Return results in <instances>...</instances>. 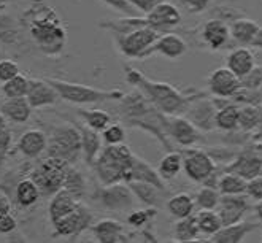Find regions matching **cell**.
<instances>
[{
	"label": "cell",
	"mask_w": 262,
	"mask_h": 243,
	"mask_svg": "<svg viewBox=\"0 0 262 243\" xmlns=\"http://www.w3.org/2000/svg\"><path fill=\"white\" fill-rule=\"evenodd\" d=\"M229 27H230V37L240 47H251L253 40L256 38L260 29V26L250 18H238Z\"/></svg>",
	"instance_id": "cell-31"
},
{
	"label": "cell",
	"mask_w": 262,
	"mask_h": 243,
	"mask_svg": "<svg viewBox=\"0 0 262 243\" xmlns=\"http://www.w3.org/2000/svg\"><path fill=\"white\" fill-rule=\"evenodd\" d=\"M183 170L191 181L204 185L218 170V167L208 151L189 148L186 153H183Z\"/></svg>",
	"instance_id": "cell-10"
},
{
	"label": "cell",
	"mask_w": 262,
	"mask_h": 243,
	"mask_svg": "<svg viewBox=\"0 0 262 243\" xmlns=\"http://www.w3.org/2000/svg\"><path fill=\"white\" fill-rule=\"evenodd\" d=\"M21 26L29 30L38 50L46 56H57L64 51L67 30L62 19L45 0H34L24 11Z\"/></svg>",
	"instance_id": "cell-1"
},
{
	"label": "cell",
	"mask_w": 262,
	"mask_h": 243,
	"mask_svg": "<svg viewBox=\"0 0 262 243\" xmlns=\"http://www.w3.org/2000/svg\"><path fill=\"white\" fill-rule=\"evenodd\" d=\"M11 204L4 194H0V213H10Z\"/></svg>",
	"instance_id": "cell-55"
},
{
	"label": "cell",
	"mask_w": 262,
	"mask_h": 243,
	"mask_svg": "<svg viewBox=\"0 0 262 243\" xmlns=\"http://www.w3.org/2000/svg\"><path fill=\"white\" fill-rule=\"evenodd\" d=\"M76 127L80 129V134H81V143H83V159L86 162V165L92 167V164L96 162L97 156L100 154L102 151V135L99 130L92 129L86 124H78L75 123Z\"/></svg>",
	"instance_id": "cell-26"
},
{
	"label": "cell",
	"mask_w": 262,
	"mask_h": 243,
	"mask_svg": "<svg viewBox=\"0 0 262 243\" xmlns=\"http://www.w3.org/2000/svg\"><path fill=\"white\" fill-rule=\"evenodd\" d=\"M76 115H78L83 119V123L86 126L96 129L99 132H102L106 126L112 123L110 113H106L105 110H99V108H94V110L78 108V110H76Z\"/></svg>",
	"instance_id": "cell-40"
},
{
	"label": "cell",
	"mask_w": 262,
	"mask_h": 243,
	"mask_svg": "<svg viewBox=\"0 0 262 243\" xmlns=\"http://www.w3.org/2000/svg\"><path fill=\"white\" fill-rule=\"evenodd\" d=\"M92 224H94V215H92V211L84 204L80 202V205L72 213L53 223V237H67L73 240L80 237L84 231H89Z\"/></svg>",
	"instance_id": "cell-11"
},
{
	"label": "cell",
	"mask_w": 262,
	"mask_h": 243,
	"mask_svg": "<svg viewBox=\"0 0 262 243\" xmlns=\"http://www.w3.org/2000/svg\"><path fill=\"white\" fill-rule=\"evenodd\" d=\"M246 186H248V181L245 178H242L234 172L223 170L216 188L220 189L221 195H230V194H246Z\"/></svg>",
	"instance_id": "cell-36"
},
{
	"label": "cell",
	"mask_w": 262,
	"mask_h": 243,
	"mask_svg": "<svg viewBox=\"0 0 262 243\" xmlns=\"http://www.w3.org/2000/svg\"><path fill=\"white\" fill-rule=\"evenodd\" d=\"M119 105V115L124 119V123L130 127L142 129L151 135H154L161 142V145L167 151H173L168 139L165 126H167V115L162 113L140 93L138 89H134L132 93L124 94Z\"/></svg>",
	"instance_id": "cell-3"
},
{
	"label": "cell",
	"mask_w": 262,
	"mask_h": 243,
	"mask_svg": "<svg viewBox=\"0 0 262 243\" xmlns=\"http://www.w3.org/2000/svg\"><path fill=\"white\" fill-rule=\"evenodd\" d=\"M129 181H145V183H151L161 189H167L165 180L161 176V173L156 169H152L146 161L138 158L137 154L134 156V161H132Z\"/></svg>",
	"instance_id": "cell-28"
},
{
	"label": "cell",
	"mask_w": 262,
	"mask_h": 243,
	"mask_svg": "<svg viewBox=\"0 0 262 243\" xmlns=\"http://www.w3.org/2000/svg\"><path fill=\"white\" fill-rule=\"evenodd\" d=\"M46 148H48V137L38 129L26 130L18 140V151H21V154L29 159L38 158L41 153H45Z\"/></svg>",
	"instance_id": "cell-24"
},
{
	"label": "cell",
	"mask_w": 262,
	"mask_h": 243,
	"mask_svg": "<svg viewBox=\"0 0 262 243\" xmlns=\"http://www.w3.org/2000/svg\"><path fill=\"white\" fill-rule=\"evenodd\" d=\"M216 112H218L216 103H214V100L207 99V94H205V96L194 99L189 103V107L184 115H186L188 119L192 121L194 126L200 132H210L216 127V123H214Z\"/></svg>",
	"instance_id": "cell-13"
},
{
	"label": "cell",
	"mask_w": 262,
	"mask_h": 243,
	"mask_svg": "<svg viewBox=\"0 0 262 243\" xmlns=\"http://www.w3.org/2000/svg\"><path fill=\"white\" fill-rule=\"evenodd\" d=\"M240 89H248V91H256L262 89V67H254L248 75L240 78Z\"/></svg>",
	"instance_id": "cell-47"
},
{
	"label": "cell",
	"mask_w": 262,
	"mask_h": 243,
	"mask_svg": "<svg viewBox=\"0 0 262 243\" xmlns=\"http://www.w3.org/2000/svg\"><path fill=\"white\" fill-rule=\"evenodd\" d=\"M195 199L188 194V192H178L173 194L167 199L165 202V208L168 213L172 215V218L175 219H181V218H188L191 215H194L195 210Z\"/></svg>",
	"instance_id": "cell-33"
},
{
	"label": "cell",
	"mask_w": 262,
	"mask_h": 243,
	"mask_svg": "<svg viewBox=\"0 0 262 243\" xmlns=\"http://www.w3.org/2000/svg\"><path fill=\"white\" fill-rule=\"evenodd\" d=\"M41 197V192L37 186V183L32 178H24L14 188V201L16 204L23 208L32 207L38 202V199Z\"/></svg>",
	"instance_id": "cell-34"
},
{
	"label": "cell",
	"mask_w": 262,
	"mask_h": 243,
	"mask_svg": "<svg viewBox=\"0 0 262 243\" xmlns=\"http://www.w3.org/2000/svg\"><path fill=\"white\" fill-rule=\"evenodd\" d=\"M251 48L262 50V26H260V29H259V32H257L256 38H254V40H253V43H251Z\"/></svg>",
	"instance_id": "cell-56"
},
{
	"label": "cell",
	"mask_w": 262,
	"mask_h": 243,
	"mask_svg": "<svg viewBox=\"0 0 262 243\" xmlns=\"http://www.w3.org/2000/svg\"><path fill=\"white\" fill-rule=\"evenodd\" d=\"M16 219L10 213H0V234H10L16 229Z\"/></svg>",
	"instance_id": "cell-54"
},
{
	"label": "cell",
	"mask_w": 262,
	"mask_h": 243,
	"mask_svg": "<svg viewBox=\"0 0 262 243\" xmlns=\"http://www.w3.org/2000/svg\"><path fill=\"white\" fill-rule=\"evenodd\" d=\"M159 35L158 30L146 26L126 35H115V41L122 56L129 59H145L149 56L152 45L156 43Z\"/></svg>",
	"instance_id": "cell-9"
},
{
	"label": "cell",
	"mask_w": 262,
	"mask_h": 243,
	"mask_svg": "<svg viewBox=\"0 0 262 243\" xmlns=\"http://www.w3.org/2000/svg\"><path fill=\"white\" fill-rule=\"evenodd\" d=\"M158 215V208L154 207H145L140 210H130L127 215V224L134 229H143L151 224V221L156 218Z\"/></svg>",
	"instance_id": "cell-44"
},
{
	"label": "cell",
	"mask_w": 262,
	"mask_h": 243,
	"mask_svg": "<svg viewBox=\"0 0 262 243\" xmlns=\"http://www.w3.org/2000/svg\"><path fill=\"white\" fill-rule=\"evenodd\" d=\"M13 2V0H0V13L2 11H7V8H8V5Z\"/></svg>",
	"instance_id": "cell-58"
},
{
	"label": "cell",
	"mask_w": 262,
	"mask_h": 243,
	"mask_svg": "<svg viewBox=\"0 0 262 243\" xmlns=\"http://www.w3.org/2000/svg\"><path fill=\"white\" fill-rule=\"evenodd\" d=\"M92 235L100 243H121V241H132V235L124 232V226L113 218H103L91 226Z\"/></svg>",
	"instance_id": "cell-18"
},
{
	"label": "cell",
	"mask_w": 262,
	"mask_h": 243,
	"mask_svg": "<svg viewBox=\"0 0 262 243\" xmlns=\"http://www.w3.org/2000/svg\"><path fill=\"white\" fill-rule=\"evenodd\" d=\"M195 205L200 210H216L221 202V192L218 188L204 185L202 189H199L195 194Z\"/></svg>",
	"instance_id": "cell-43"
},
{
	"label": "cell",
	"mask_w": 262,
	"mask_h": 243,
	"mask_svg": "<svg viewBox=\"0 0 262 243\" xmlns=\"http://www.w3.org/2000/svg\"><path fill=\"white\" fill-rule=\"evenodd\" d=\"M253 211H254V215H256L257 221L262 224V201H257L256 205H253Z\"/></svg>",
	"instance_id": "cell-57"
},
{
	"label": "cell",
	"mask_w": 262,
	"mask_h": 243,
	"mask_svg": "<svg viewBox=\"0 0 262 243\" xmlns=\"http://www.w3.org/2000/svg\"><path fill=\"white\" fill-rule=\"evenodd\" d=\"M19 75V65L11 59H2L0 60V81L5 83L11 78Z\"/></svg>",
	"instance_id": "cell-49"
},
{
	"label": "cell",
	"mask_w": 262,
	"mask_h": 243,
	"mask_svg": "<svg viewBox=\"0 0 262 243\" xmlns=\"http://www.w3.org/2000/svg\"><path fill=\"white\" fill-rule=\"evenodd\" d=\"M129 186L137 202H140L145 207L159 208L161 204L167 202L168 199V189H161L151 183H145V181H129Z\"/></svg>",
	"instance_id": "cell-21"
},
{
	"label": "cell",
	"mask_w": 262,
	"mask_h": 243,
	"mask_svg": "<svg viewBox=\"0 0 262 243\" xmlns=\"http://www.w3.org/2000/svg\"><path fill=\"white\" fill-rule=\"evenodd\" d=\"M186 51H188V45L180 35L165 32V34H161L156 43L152 45L149 56L159 53L167 59H178L183 54H186Z\"/></svg>",
	"instance_id": "cell-23"
},
{
	"label": "cell",
	"mask_w": 262,
	"mask_h": 243,
	"mask_svg": "<svg viewBox=\"0 0 262 243\" xmlns=\"http://www.w3.org/2000/svg\"><path fill=\"white\" fill-rule=\"evenodd\" d=\"M0 110L5 115V118L11 123L23 124L27 123L30 115H32V107L27 100V97H13L7 99L2 105H0Z\"/></svg>",
	"instance_id": "cell-30"
},
{
	"label": "cell",
	"mask_w": 262,
	"mask_h": 243,
	"mask_svg": "<svg viewBox=\"0 0 262 243\" xmlns=\"http://www.w3.org/2000/svg\"><path fill=\"white\" fill-rule=\"evenodd\" d=\"M70 165L72 164H69L64 159L48 156L46 159L40 161V164L30 172L29 176L37 183L43 197H50L62 189Z\"/></svg>",
	"instance_id": "cell-7"
},
{
	"label": "cell",
	"mask_w": 262,
	"mask_h": 243,
	"mask_svg": "<svg viewBox=\"0 0 262 243\" xmlns=\"http://www.w3.org/2000/svg\"><path fill=\"white\" fill-rule=\"evenodd\" d=\"M199 237H200V231L197 226L195 215L177 219V223L173 226V238L177 241H194Z\"/></svg>",
	"instance_id": "cell-38"
},
{
	"label": "cell",
	"mask_w": 262,
	"mask_h": 243,
	"mask_svg": "<svg viewBox=\"0 0 262 243\" xmlns=\"http://www.w3.org/2000/svg\"><path fill=\"white\" fill-rule=\"evenodd\" d=\"M148 26L158 30L159 34L170 32L172 29L181 24V11L170 2H161L158 7H154L148 14H145Z\"/></svg>",
	"instance_id": "cell-16"
},
{
	"label": "cell",
	"mask_w": 262,
	"mask_h": 243,
	"mask_svg": "<svg viewBox=\"0 0 262 243\" xmlns=\"http://www.w3.org/2000/svg\"><path fill=\"white\" fill-rule=\"evenodd\" d=\"M200 35H202L204 43L213 51L223 50L224 47H227L229 41L232 40V37H230V27L227 26L226 21L220 18H213L207 21L202 27Z\"/></svg>",
	"instance_id": "cell-19"
},
{
	"label": "cell",
	"mask_w": 262,
	"mask_h": 243,
	"mask_svg": "<svg viewBox=\"0 0 262 243\" xmlns=\"http://www.w3.org/2000/svg\"><path fill=\"white\" fill-rule=\"evenodd\" d=\"M29 91V78L23 77V75H16L14 78L8 80L2 86V93L7 99L13 97H26Z\"/></svg>",
	"instance_id": "cell-45"
},
{
	"label": "cell",
	"mask_w": 262,
	"mask_h": 243,
	"mask_svg": "<svg viewBox=\"0 0 262 243\" xmlns=\"http://www.w3.org/2000/svg\"><path fill=\"white\" fill-rule=\"evenodd\" d=\"M240 87V78L229 67L213 70L208 77L210 94L218 99H234Z\"/></svg>",
	"instance_id": "cell-15"
},
{
	"label": "cell",
	"mask_w": 262,
	"mask_h": 243,
	"mask_svg": "<svg viewBox=\"0 0 262 243\" xmlns=\"http://www.w3.org/2000/svg\"><path fill=\"white\" fill-rule=\"evenodd\" d=\"M246 194L251 197V201H262V175L248 181L246 186Z\"/></svg>",
	"instance_id": "cell-52"
},
{
	"label": "cell",
	"mask_w": 262,
	"mask_h": 243,
	"mask_svg": "<svg viewBox=\"0 0 262 243\" xmlns=\"http://www.w3.org/2000/svg\"><path fill=\"white\" fill-rule=\"evenodd\" d=\"M81 201H78L73 194H70L67 189H60L57 191L53 199L50 202V207H48V213H50V219H51V224L56 223L57 219L64 218L66 215L72 213L73 210H76V207L80 205Z\"/></svg>",
	"instance_id": "cell-27"
},
{
	"label": "cell",
	"mask_w": 262,
	"mask_h": 243,
	"mask_svg": "<svg viewBox=\"0 0 262 243\" xmlns=\"http://www.w3.org/2000/svg\"><path fill=\"white\" fill-rule=\"evenodd\" d=\"M195 218H197V226H199L200 234L205 237L214 235L223 227V221L216 210H200L195 215Z\"/></svg>",
	"instance_id": "cell-39"
},
{
	"label": "cell",
	"mask_w": 262,
	"mask_h": 243,
	"mask_svg": "<svg viewBox=\"0 0 262 243\" xmlns=\"http://www.w3.org/2000/svg\"><path fill=\"white\" fill-rule=\"evenodd\" d=\"M167 135L172 142H175L180 146H192L195 145L202 137L200 130L194 126L191 119L181 115H167V126H165Z\"/></svg>",
	"instance_id": "cell-12"
},
{
	"label": "cell",
	"mask_w": 262,
	"mask_h": 243,
	"mask_svg": "<svg viewBox=\"0 0 262 243\" xmlns=\"http://www.w3.org/2000/svg\"><path fill=\"white\" fill-rule=\"evenodd\" d=\"M60 96V99L75 103V105H88V103H103L112 100H121L124 93L119 89H97L86 84L70 83L56 78H45Z\"/></svg>",
	"instance_id": "cell-5"
},
{
	"label": "cell",
	"mask_w": 262,
	"mask_h": 243,
	"mask_svg": "<svg viewBox=\"0 0 262 243\" xmlns=\"http://www.w3.org/2000/svg\"><path fill=\"white\" fill-rule=\"evenodd\" d=\"M26 97H27V100H29L30 107H32V108L50 107V105H54L60 99L57 91L45 78H41V80H37V78L29 80V91H27Z\"/></svg>",
	"instance_id": "cell-20"
},
{
	"label": "cell",
	"mask_w": 262,
	"mask_h": 243,
	"mask_svg": "<svg viewBox=\"0 0 262 243\" xmlns=\"http://www.w3.org/2000/svg\"><path fill=\"white\" fill-rule=\"evenodd\" d=\"M214 103H216V107H218L216 118H214L216 127L224 132L237 130L238 129V113H240V107L237 105V102L221 103L218 97H214Z\"/></svg>",
	"instance_id": "cell-29"
},
{
	"label": "cell",
	"mask_w": 262,
	"mask_h": 243,
	"mask_svg": "<svg viewBox=\"0 0 262 243\" xmlns=\"http://www.w3.org/2000/svg\"><path fill=\"white\" fill-rule=\"evenodd\" d=\"M5 126H7V118L2 113V110H0V127H5Z\"/></svg>",
	"instance_id": "cell-59"
},
{
	"label": "cell",
	"mask_w": 262,
	"mask_h": 243,
	"mask_svg": "<svg viewBox=\"0 0 262 243\" xmlns=\"http://www.w3.org/2000/svg\"><path fill=\"white\" fill-rule=\"evenodd\" d=\"M262 123V112L257 105H251V103H245L243 107H240V113H238V129L250 132L253 129H256L257 126H260Z\"/></svg>",
	"instance_id": "cell-41"
},
{
	"label": "cell",
	"mask_w": 262,
	"mask_h": 243,
	"mask_svg": "<svg viewBox=\"0 0 262 243\" xmlns=\"http://www.w3.org/2000/svg\"><path fill=\"white\" fill-rule=\"evenodd\" d=\"M21 37V23L14 19L5 11L0 13V43L4 45H16Z\"/></svg>",
	"instance_id": "cell-35"
},
{
	"label": "cell",
	"mask_w": 262,
	"mask_h": 243,
	"mask_svg": "<svg viewBox=\"0 0 262 243\" xmlns=\"http://www.w3.org/2000/svg\"><path fill=\"white\" fill-rule=\"evenodd\" d=\"M213 0H180V5L191 14L204 13L210 8Z\"/></svg>",
	"instance_id": "cell-50"
},
{
	"label": "cell",
	"mask_w": 262,
	"mask_h": 243,
	"mask_svg": "<svg viewBox=\"0 0 262 243\" xmlns=\"http://www.w3.org/2000/svg\"><path fill=\"white\" fill-rule=\"evenodd\" d=\"M62 188L67 189L70 194H73L78 201H83V197L86 194V180H84L83 173L78 169H75L73 165H70Z\"/></svg>",
	"instance_id": "cell-42"
},
{
	"label": "cell",
	"mask_w": 262,
	"mask_h": 243,
	"mask_svg": "<svg viewBox=\"0 0 262 243\" xmlns=\"http://www.w3.org/2000/svg\"><path fill=\"white\" fill-rule=\"evenodd\" d=\"M251 210H253L251 197L248 194L221 195V202L218 205V213L223 221V226L243 221L245 215Z\"/></svg>",
	"instance_id": "cell-14"
},
{
	"label": "cell",
	"mask_w": 262,
	"mask_h": 243,
	"mask_svg": "<svg viewBox=\"0 0 262 243\" xmlns=\"http://www.w3.org/2000/svg\"><path fill=\"white\" fill-rule=\"evenodd\" d=\"M129 2L137 8L138 13L145 16V14H148L154 7H158L164 0H129Z\"/></svg>",
	"instance_id": "cell-53"
},
{
	"label": "cell",
	"mask_w": 262,
	"mask_h": 243,
	"mask_svg": "<svg viewBox=\"0 0 262 243\" xmlns=\"http://www.w3.org/2000/svg\"><path fill=\"white\" fill-rule=\"evenodd\" d=\"M148 21L145 16H122L119 19H108V21H100L99 27L103 30H108V32L115 35H126L129 32H134L137 29L146 27Z\"/></svg>",
	"instance_id": "cell-32"
},
{
	"label": "cell",
	"mask_w": 262,
	"mask_h": 243,
	"mask_svg": "<svg viewBox=\"0 0 262 243\" xmlns=\"http://www.w3.org/2000/svg\"><path fill=\"white\" fill-rule=\"evenodd\" d=\"M46 154L51 158L64 159L72 165L83 158L81 134L75 123L64 124V126L53 129L51 135L48 137Z\"/></svg>",
	"instance_id": "cell-6"
},
{
	"label": "cell",
	"mask_w": 262,
	"mask_h": 243,
	"mask_svg": "<svg viewBox=\"0 0 262 243\" xmlns=\"http://www.w3.org/2000/svg\"><path fill=\"white\" fill-rule=\"evenodd\" d=\"M91 199L94 201L100 208L113 213H126L134 210L135 195L129 186V183H115V185H102L99 189L92 192Z\"/></svg>",
	"instance_id": "cell-8"
},
{
	"label": "cell",
	"mask_w": 262,
	"mask_h": 243,
	"mask_svg": "<svg viewBox=\"0 0 262 243\" xmlns=\"http://www.w3.org/2000/svg\"><path fill=\"white\" fill-rule=\"evenodd\" d=\"M124 78L132 87L143 93V96L154 105V107L159 108L165 115L186 113L189 103L194 99L205 96V93L186 94V93H181L180 89H177L175 86L168 83L149 80L146 78L145 73H142L140 70L132 65H124Z\"/></svg>",
	"instance_id": "cell-2"
},
{
	"label": "cell",
	"mask_w": 262,
	"mask_h": 243,
	"mask_svg": "<svg viewBox=\"0 0 262 243\" xmlns=\"http://www.w3.org/2000/svg\"><path fill=\"white\" fill-rule=\"evenodd\" d=\"M132 149L124 145H105L96 162L92 164L100 185H115V183H129L130 167L134 161Z\"/></svg>",
	"instance_id": "cell-4"
},
{
	"label": "cell",
	"mask_w": 262,
	"mask_h": 243,
	"mask_svg": "<svg viewBox=\"0 0 262 243\" xmlns=\"http://www.w3.org/2000/svg\"><path fill=\"white\" fill-rule=\"evenodd\" d=\"M11 142H13V137H11V130L8 129V126L0 127V169H2V165L5 162Z\"/></svg>",
	"instance_id": "cell-51"
},
{
	"label": "cell",
	"mask_w": 262,
	"mask_h": 243,
	"mask_svg": "<svg viewBox=\"0 0 262 243\" xmlns=\"http://www.w3.org/2000/svg\"><path fill=\"white\" fill-rule=\"evenodd\" d=\"M226 67H229L238 78H242L256 67L254 53L248 47H237L227 54Z\"/></svg>",
	"instance_id": "cell-25"
},
{
	"label": "cell",
	"mask_w": 262,
	"mask_h": 243,
	"mask_svg": "<svg viewBox=\"0 0 262 243\" xmlns=\"http://www.w3.org/2000/svg\"><path fill=\"white\" fill-rule=\"evenodd\" d=\"M224 172H234L246 181H250L262 175V156L259 151H243L224 167Z\"/></svg>",
	"instance_id": "cell-17"
},
{
	"label": "cell",
	"mask_w": 262,
	"mask_h": 243,
	"mask_svg": "<svg viewBox=\"0 0 262 243\" xmlns=\"http://www.w3.org/2000/svg\"><path fill=\"white\" fill-rule=\"evenodd\" d=\"M181 170H183V153L175 149L168 151V153L159 161V165H158V172L165 181L178 176Z\"/></svg>",
	"instance_id": "cell-37"
},
{
	"label": "cell",
	"mask_w": 262,
	"mask_h": 243,
	"mask_svg": "<svg viewBox=\"0 0 262 243\" xmlns=\"http://www.w3.org/2000/svg\"><path fill=\"white\" fill-rule=\"evenodd\" d=\"M262 224L259 221H256V223L238 221L235 224L223 226L216 234L210 237V241H214V243H240L245 240L246 235L254 232Z\"/></svg>",
	"instance_id": "cell-22"
},
{
	"label": "cell",
	"mask_w": 262,
	"mask_h": 243,
	"mask_svg": "<svg viewBox=\"0 0 262 243\" xmlns=\"http://www.w3.org/2000/svg\"><path fill=\"white\" fill-rule=\"evenodd\" d=\"M102 2L106 7H110L115 11L121 13L122 16H143V14L137 11V8L129 2V0H102Z\"/></svg>",
	"instance_id": "cell-48"
},
{
	"label": "cell",
	"mask_w": 262,
	"mask_h": 243,
	"mask_svg": "<svg viewBox=\"0 0 262 243\" xmlns=\"http://www.w3.org/2000/svg\"><path fill=\"white\" fill-rule=\"evenodd\" d=\"M102 139L105 145H119L126 140V129L119 123H110L102 130Z\"/></svg>",
	"instance_id": "cell-46"
}]
</instances>
